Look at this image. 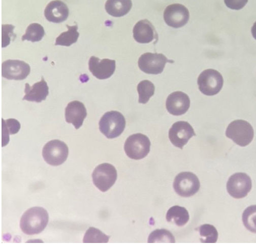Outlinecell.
<instances>
[{
    "label": "cell",
    "mask_w": 256,
    "mask_h": 245,
    "mask_svg": "<svg viewBox=\"0 0 256 245\" xmlns=\"http://www.w3.org/2000/svg\"><path fill=\"white\" fill-rule=\"evenodd\" d=\"M176 242L173 234L166 229H157L152 231L149 235L148 242Z\"/></svg>",
    "instance_id": "4316f807"
},
{
    "label": "cell",
    "mask_w": 256,
    "mask_h": 245,
    "mask_svg": "<svg viewBox=\"0 0 256 245\" xmlns=\"http://www.w3.org/2000/svg\"><path fill=\"white\" fill-rule=\"evenodd\" d=\"M68 31L60 34L56 40L55 46L70 47L76 43L79 38L78 26L66 25Z\"/></svg>",
    "instance_id": "7402d4cb"
},
{
    "label": "cell",
    "mask_w": 256,
    "mask_h": 245,
    "mask_svg": "<svg viewBox=\"0 0 256 245\" xmlns=\"http://www.w3.org/2000/svg\"><path fill=\"white\" fill-rule=\"evenodd\" d=\"M132 7V0H108L105 6L107 13L116 18L126 15Z\"/></svg>",
    "instance_id": "ffe728a7"
},
{
    "label": "cell",
    "mask_w": 256,
    "mask_h": 245,
    "mask_svg": "<svg viewBox=\"0 0 256 245\" xmlns=\"http://www.w3.org/2000/svg\"><path fill=\"white\" fill-rule=\"evenodd\" d=\"M69 149L65 142L58 140L48 142L42 150V156L48 164L57 166L65 162L68 157Z\"/></svg>",
    "instance_id": "5b68a950"
},
{
    "label": "cell",
    "mask_w": 256,
    "mask_h": 245,
    "mask_svg": "<svg viewBox=\"0 0 256 245\" xmlns=\"http://www.w3.org/2000/svg\"><path fill=\"white\" fill-rule=\"evenodd\" d=\"M154 86L150 81L144 80L140 82L138 86L139 103L143 104H146L154 95Z\"/></svg>",
    "instance_id": "cb8c5ba5"
},
{
    "label": "cell",
    "mask_w": 256,
    "mask_h": 245,
    "mask_svg": "<svg viewBox=\"0 0 256 245\" xmlns=\"http://www.w3.org/2000/svg\"><path fill=\"white\" fill-rule=\"evenodd\" d=\"M190 106V100L187 95L182 91H176L168 98L166 107L170 113L179 116L185 114Z\"/></svg>",
    "instance_id": "9a60e30c"
},
{
    "label": "cell",
    "mask_w": 256,
    "mask_h": 245,
    "mask_svg": "<svg viewBox=\"0 0 256 245\" xmlns=\"http://www.w3.org/2000/svg\"><path fill=\"white\" fill-rule=\"evenodd\" d=\"M150 142L148 138L142 134H134L127 138L124 149L130 158L139 160L147 156L150 151Z\"/></svg>",
    "instance_id": "3957f363"
},
{
    "label": "cell",
    "mask_w": 256,
    "mask_h": 245,
    "mask_svg": "<svg viewBox=\"0 0 256 245\" xmlns=\"http://www.w3.org/2000/svg\"><path fill=\"white\" fill-rule=\"evenodd\" d=\"M200 240L204 243H215L218 238V232L216 228L210 224L202 225L199 229Z\"/></svg>",
    "instance_id": "83f0119b"
},
{
    "label": "cell",
    "mask_w": 256,
    "mask_h": 245,
    "mask_svg": "<svg viewBox=\"0 0 256 245\" xmlns=\"http://www.w3.org/2000/svg\"><path fill=\"white\" fill-rule=\"evenodd\" d=\"M117 176L116 168L108 163H104L96 167L92 174L94 184L103 192L108 191L113 186Z\"/></svg>",
    "instance_id": "52a82bcc"
},
{
    "label": "cell",
    "mask_w": 256,
    "mask_h": 245,
    "mask_svg": "<svg viewBox=\"0 0 256 245\" xmlns=\"http://www.w3.org/2000/svg\"><path fill=\"white\" fill-rule=\"evenodd\" d=\"M133 33L134 40L140 44H148L157 38L154 27L148 20L138 22L134 28Z\"/></svg>",
    "instance_id": "d6986e66"
},
{
    "label": "cell",
    "mask_w": 256,
    "mask_h": 245,
    "mask_svg": "<svg viewBox=\"0 0 256 245\" xmlns=\"http://www.w3.org/2000/svg\"><path fill=\"white\" fill-rule=\"evenodd\" d=\"M190 19L188 10L180 4H173L168 6L164 13L166 24L174 28H180L186 25Z\"/></svg>",
    "instance_id": "5bb4252c"
},
{
    "label": "cell",
    "mask_w": 256,
    "mask_h": 245,
    "mask_svg": "<svg viewBox=\"0 0 256 245\" xmlns=\"http://www.w3.org/2000/svg\"><path fill=\"white\" fill-rule=\"evenodd\" d=\"M199 89L202 93L208 96L218 94L222 89L224 80L218 71L208 69L204 71L198 80Z\"/></svg>",
    "instance_id": "ba28073f"
},
{
    "label": "cell",
    "mask_w": 256,
    "mask_h": 245,
    "mask_svg": "<svg viewBox=\"0 0 256 245\" xmlns=\"http://www.w3.org/2000/svg\"><path fill=\"white\" fill-rule=\"evenodd\" d=\"M45 35L44 27L40 24L33 23L27 28L26 34L22 36V41H28L35 43L42 41Z\"/></svg>",
    "instance_id": "603a6c76"
},
{
    "label": "cell",
    "mask_w": 256,
    "mask_h": 245,
    "mask_svg": "<svg viewBox=\"0 0 256 245\" xmlns=\"http://www.w3.org/2000/svg\"><path fill=\"white\" fill-rule=\"evenodd\" d=\"M48 220V214L46 209L42 207H32L23 214L20 227L26 234H39L46 228Z\"/></svg>",
    "instance_id": "6da1fadb"
},
{
    "label": "cell",
    "mask_w": 256,
    "mask_h": 245,
    "mask_svg": "<svg viewBox=\"0 0 256 245\" xmlns=\"http://www.w3.org/2000/svg\"><path fill=\"white\" fill-rule=\"evenodd\" d=\"M69 14L68 7L60 0H54L50 2L44 11V16L46 20L54 23H60L66 21Z\"/></svg>",
    "instance_id": "e0dca14e"
},
{
    "label": "cell",
    "mask_w": 256,
    "mask_h": 245,
    "mask_svg": "<svg viewBox=\"0 0 256 245\" xmlns=\"http://www.w3.org/2000/svg\"><path fill=\"white\" fill-rule=\"evenodd\" d=\"M100 132L108 138L114 139L120 136L126 127V120L120 112L112 111L106 112L100 121Z\"/></svg>",
    "instance_id": "7a4b0ae2"
},
{
    "label": "cell",
    "mask_w": 256,
    "mask_h": 245,
    "mask_svg": "<svg viewBox=\"0 0 256 245\" xmlns=\"http://www.w3.org/2000/svg\"><path fill=\"white\" fill-rule=\"evenodd\" d=\"M252 183L250 177L244 173H236L232 175L227 183V190L230 196L241 199L250 191Z\"/></svg>",
    "instance_id": "30bf717a"
},
{
    "label": "cell",
    "mask_w": 256,
    "mask_h": 245,
    "mask_svg": "<svg viewBox=\"0 0 256 245\" xmlns=\"http://www.w3.org/2000/svg\"><path fill=\"white\" fill-rule=\"evenodd\" d=\"M248 2V0H224L228 8L233 10H240L243 9Z\"/></svg>",
    "instance_id": "f546056e"
},
{
    "label": "cell",
    "mask_w": 256,
    "mask_h": 245,
    "mask_svg": "<svg viewBox=\"0 0 256 245\" xmlns=\"http://www.w3.org/2000/svg\"><path fill=\"white\" fill-rule=\"evenodd\" d=\"M49 88L44 77L41 81L30 86L28 83L25 85L26 95L22 100L41 103L46 100L49 94Z\"/></svg>",
    "instance_id": "ac0fdd59"
},
{
    "label": "cell",
    "mask_w": 256,
    "mask_h": 245,
    "mask_svg": "<svg viewBox=\"0 0 256 245\" xmlns=\"http://www.w3.org/2000/svg\"><path fill=\"white\" fill-rule=\"evenodd\" d=\"M253 38L256 40V22L253 25L251 30Z\"/></svg>",
    "instance_id": "4dcf8cb0"
},
{
    "label": "cell",
    "mask_w": 256,
    "mask_h": 245,
    "mask_svg": "<svg viewBox=\"0 0 256 245\" xmlns=\"http://www.w3.org/2000/svg\"><path fill=\"white\" fill-rule=\"evenodd\" d=\"M116 61L109 59L100 60L92 56L88 61V69L92 75L100 80L110 78L116 71Z\"/></svg>",
    "instance_id": "4fadbf2b"
},
{
    "label": "cell",
    "mask_w": 256,
    "mask_h": 245,
    "mask_svg": "<svg viewBox=\"0 0 256 245\" xmlns=\"http://www.w3.org/2000/svg\"><path fill=\"white\" fill-rule=\"evenodd\" d=\"M196 134L193 128L186 121L176 122L169 131V138L172 144L182 149L188 140Z\"/></svg>",
    "instance_id": "8fae6325"
},
{
    "label": "cell",
    "mask_w": 256,
    "mask_h": 245,
    "mask_svg": "<svg viewBox=\"0 0 256 245\" xmlns=\"http://www.w3.org/2000/svg\"><path fill=\"white\" fill-rule=\"evenodd\" d=\"M4 127V138H6L8 142H9L10 135H14L18 132L20 129V122L14 119H9L3 122Z\"/></svg>",
    "instance_id": "f1b7e54d"
},
{
    "label": "cell",
    "mask_w": 256,
    "mask_h": 245,
    "mask_svg": "<svg viewBox=\"0 0 256 245\" xmlns=\"http://www.w3.org/2000/svg\"><path fill=\"white\" fill-rule=\"evenodd\" d=\"M200 183L198 176L193 173H179L174 182L175 192L180 196L189 197L194 195L200 189Z\"/></svg>",
    "instance_id": "8992f818"
},
{
    "label": "cell",
    "mask_w": 256,
    "mask_h": 245,
    "mask_svg": "<svg viewBox=\"0 0 256 245\" xmlns=\"http://www.w3.org/2000/svg\"><path fill=\"white\" fill-rule=\"evenodd\" d=\"M168 63H171V61L162 54L146 53L140 56L138 64L143 72L158 75L163 72Z\"/></svg>",
    "instance_id": "9c48e42d"
},
{
    "label": "cell",
    "mask_w": 256,
    "mask_h": 245,
    "mask_svg": "<svg viewBox=\"0 0 256 245\" xmlns=\"http://www.w3.org/2000/svg\"><path fill=\"white\" fill-rule=\"evenodd\" d=\"M110 237L100 230L94 227H90L86 231L83 241L84 243H107Z\"/></svg>",
    "instance_id": "484cf974"
},
{
    "label": "cell",
    "mask_w": 256,
    "mask_h": 245,
    "mask_svg": "<svg viewBox=\"0 0 256 245\" xmlns=\"http://www.w3.org/2000/svg\"><path fill=\"white\" fill-rule=\"evenodd\" d=\"M166 219L168 222L182 227L188 222L190 216L186 208L175 205L169 209L166 214Z\"/></svg>",
    "instance_id": "44dd1931"
},
{
    "label": "cell",
    "mask_w": 256,
    "mask_h": 245,
    "mask_svg": "<svg viewBox=\"0 0 256 245\" xmlns=\"http://www.w3.org/2000/svg\"><path fill=\"white\" fill-rule=\"evenodd\" d=\"M226 136L242 147L248 145L252 141L254 132L252 126L244 120H234L228 126Z\"/></svg>",
    "instance_id": "277c9868"
},
{
    "label": "cell",
    "mask_w": 256,
    "mask_h": 245,
    "mask_svg": "<svg viewBox=\"0 0 256 245\" xmlns=\"http://www.w3.org/2000/svg\"><path fill=\"white\" fill-rule=\"evenodd\" d=\"M86 116V109L84 104L80 101L71 102L66 108V121L68 124H72L76 130L82 126Z\"/></svg>",
    "instance_id": "2e32d148"
},
{
    "label": "cell",
    "mask_w": 256,
    "mask_h": 245,
    "mask_svg": "<svg viewBox=\"0 0 256 245\" xmlns=\"http://www.w3.org/2000/svg\"><path fill=\"white\" fill-rule=\"evenodd\" d=\"M30 72V66L23 61L8 60L2 65V76L8 80H23Z\"/></svg>",
    "instance_id": "7c38bea8"
},
{
    "label": "cell",
    "mask_w": 256,
    "mask_h": 245,
    "mask_svg": "<svg viewBox=\"0 0 256 245\" xmlns=\"http://www.w3.org/2000/svg\"><path fill=\"white\" fill-rule=\"evenodd\" d=\"M242 219L245 227L256 233V205L247 207L243 212Z\"/></svg>",
    "instance_id": "d4e9b609"
}]
</instances>
